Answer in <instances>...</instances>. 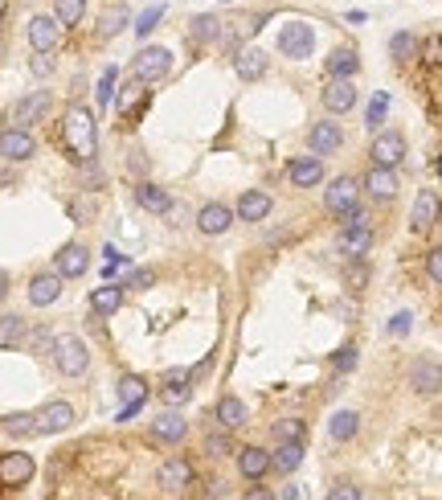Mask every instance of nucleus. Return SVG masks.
<instances>
[{"instance_id": "f257e3e1", "label": "nucleus", "mask_w": 442, "mask_h": 500, "mask_svg": "<svg viewBox=\"0 0 442 500\" xmlns=\"http://www.w3.org/2000/svg\"><path fill=\"white\" fill-rule=\"evenodd\" d=\"M62 143L70 152V160L78 165H91L94 152H98V123H94L91 107H70L66 120H62Z\"/></svg>"}, {"instance_id": "f03ea898", "label": "nucleus", "mask_w": 442, "mask_h": 500, "mask_svg": "<svg viewBox=\"0 0 442 500\" xmlns=\"http://www.w3.org/2000/svg\"><path fill=\"white\" fill-rule=\"evenodd\" d=\"M53 361H58V369L66 373V378H82L86 373V365H91V353H86V345L78 340V336L70 333H62V336H53Z\"/></svg>"}, {"instance_id": "7ed1b4c3", "label": "nucleus", "mask_w": 442, "mask_h": 500, "mask_svg": "<svg viewBox=\"0 0 442 500\" xmlns=\"http://www.w3.org/2000/svg\"><path fill=\"white\" fill-rule=\"evenodd\" d=\"M168 70H172V53L164 46H148L136 53V62H131V74L140 78V82H148V86H156L160 78H168Z\"/></svg>"}, {"instance_id": "20e7f679", "label": "nucleus", "mask_w": 442, "mask_h": 500, "mask_svg": "<svg viewBox=\"0 0 442 500\" xmlns=\"http://www.w3.org/2000/svg\"><path fill=\"white\" fill-rule=\"evenodd\" d=\"M279 49L287 53V58H295V62L311 58V49H316V29H311L307 21H291V25H282V33H279Z\"/></svg>"}, {"instance_id": "39448f33", "label": "nucleus", "mask_w": 442, "mask_h": 500, "mask_svg": "<svg viewBox=\"0 0 442 500\" xmlns=\"http://www.w3.org/2000/svg\"><path fill=\"white\" fill-rule=\"evenodd\" d=\"M372 246V226L369 222H340V255L365 259Z\"/></svg>"}, {"instance_id": "423d86ee", "label": "nucleus", "mask_w": 442, "mask_h": 500, "mask_svg": "<svg viewBox=\"0 0 442 500\" xmlns=\"http://www.w3.org/2000/svg\"><path fill=\"white\" fill-rule=\"evenodd\" d=\"M33 152H37V140L29 136V127H8V132H0V156H4V160L21 165Z\"/></svg>"}, {"instance_id": "0eeeda50", "label": "nucleus", "mask_w": 442, "mask_h": 500, "mask_svg": "<svg viewBox=\"0 0 442 500\" xmlns=\"http://www.w3.org/2000/svg\"><path fill=\"white\" fill-rule=\"evenodd\" d=\"M360 201V185H356V177H336L324 193V205L332 214H349L352 205Z\"/></svg>"}, {"instance_id": "6e6552de", "label": "nucleus", "mask_w": 442, "mask_h": 500, "mask_svg": "<svg viewBox=\"0 0 442 500\" xmlns=\"http://www.w3.org/2000/svg\"><path fill=\"white\" fill-rule=\"evenodd\" d=\"M29 480H33V459H29V451L0 455V484H4V488H21Z\"/></svg>"}, {"instance_id": "1a4fd4ad", "label": "nucleus", "mask_w": 442, "mask_h": 500, "mask_svg": "<svg viewBox=\"0 0 442 500\" xmlns=\"http://www.w3.org/2000/svg\"><path fill=\"white\" fill-rule=\"evenodd\" d=\"M369 156H372V165L397 168V165H401V156H405V140H401V132H377Z\"/></svg>"}, {"instance_id": "9d476101", "label": "nucleus", "mask_w": 442, "mask_h": 500, "mask_svg": "<svg viewBox=\"0 0 442 500\" xmlns=\"http://www.w3.org/2000/svg\"><path fill=\"white\" fill-rule=\"evenodd\" d=\"M324 107L332 111V115H344V111H352V107H356V82H352V78H327Z\"/></svg>"}, {"instance_id": "9b49d317", "label": "nucleus", "mask_w": 442, "mask_h": 500, "mask_svg": "<svg viewBox=\"0 0 442 500\" xmlns=\"http://www.w3.org/2000/svg\"><path fill=\"white\" fill-rule=\"evenodd\" d=\"M233 210L230 205H221V201H209V205H201V214H197V230L201 234H209V238H217V234H226L233 226Z\"/></svg>"}, {"instance_id": "f8f14e48", "label": "nucleus", "mask_w": 442, "mask_h": 500, "mask_svg": "<svg viewBox=\"0 0 442 500\" xmlns=\"http://www.w3.org/2000/svg\"><path fill=\"white\" fill-rule=\"evenodd\" d=\"M58 41H62V21L58 17H33L29 21V46L33 49L49 53V49H58Z\"/></svg>"}, {"instance_id": "ddd939ff", "label": "nucleus", "mask_w": 442, "mask_h": 500, "mask_svg": "<svg viewBox=\"0 0 442 500\" xmlns=\"http://www.w3.org/2000/svg\"><path fill=\"white\" fill-rule=\"evenodd\" d=\"M438 214H442L438 193H434V189H422L418 197H414V210H410V226H414V230H430V226L438 222Z\"/></svg>"}, {"instance_id": "4468645a", "label": "nucleus", "mask_w": 442, "mask_h": 500, "mask_svg": "<svg viewBox=\"0 0 442 500\" xmlns=\"http://www.w3.org/2000/svg\"><path fill=\"white\" fill-rule=\"evenodd\" d=\"M74 423V406L70 402H49L37 410V435H58Z\"/></svg>"}, {"instance_id": "2eb2a0df", "label": "nucleus", "mask_w": 442, "mask_h": 500, "mask_svg": "<svg viewBox=\"0 0 442 500\" xmlns=\"http://www.w3.org/2000/svg\"><path fill=\"white\" fill-rule=\"evenodd\" d=\"M287 177H291L295 189H311V185L324 181V160H320V156H299V160H291Z\"/></svg>"}, {"instance_id": "dca6fc26", "label": "nucleus", "mask_w": 442, "mask_h": 500, "mask_svg": "<svg viewBox=\"0 0 442 500\" xmlns=\"http://www.w3.org/2000/svg\"><path fill=\"white\" fill-rule=\"evenodd\" d=\"M86 267H91V250H86V246L70 242V246L58 250V275H62V279H78V275H86Z\"/></svg>"}, {"instance_id": "f3484780", "label": "nucleus", "mask_w": 442, "mask_h": 500, "mask_svg": "<svg viewBox=\"0 0 442 500\" xmlns=\"http://www.w3.org/2000/svg\"><path fill=\"white\" fill-rule=\"evenodd\" d=\"M58 295H62V275H58V271H46V275H37V279L29 283V304H33V308L58 304Z\"/></svg>"}, {"instance_id": "a211bd4d", "label": "nucleus", "mask_w": 442, "mask_h": 500, "mask_svg": "<svg viewBox=\"0 0 442 500\" xmlns=\"http://www.w3.org/2000/svg\"><path fill=\"white\" fill-rule=\"evenodd\" d=\"M233 70H238L242 82H254V78L266 74V53H262L258 46H242L238 53H233Z\"/></svg>"}, {"instance_id": "6ab92c4d", "label": "nucleus", "mask_w": 442, "mask_h": 500, "mask_svg": "<svg viewBox=\"0 0 442 500\" xmlns=\"http://www.w3.org/2000/svg\"><path fill=\"white\" fill-rule=\"evenodd\" d=\"M271 468H275V459H271L266 447H242V451H238V472L246 480H262Z\"/></svg>"}, {"instance_id": "aec40b11", "label": "nucleus", "mask_w": 442, "mask_h": 500, "mask_svg": "<svg viewBox=\"0 0 442 500\" xmlns=\"http://www.w3.org/2000/svg\"><path fill=\"white\" fill-rule=\"evenodd\" d=\"M143 86H148V82H140V78L131 74V82H127V86L119 91L115 107H119V115H123V120H136L143 107H148V91H143Z\"/></svg>"}, {"instance_id": "412c9836", "label": "nucleus", "mask_w": 442, "mask_h": 500, "mask_svg": "<svg viewBox=\"0 0 442 500\" xmlns=\"http://www.w3.org/2000/svg\"><path fill=\"white\" fill-rule=\"evenodd\" d=\"M307 143H311V152H316V156H332V152L344 143V132H340L332 120H324V123H316V127H311Z\"/></svg>"}, {"instance_id": "4be33fe9", "label": "nucleus", "mask_w": 442, "mask_h": 500, "mask_svg": "<svg viewBox=\"0 0 442 500\" xmlns=\"http://www.w3.org/2000/svg\"><path fill=\"white\" fill-rule=\"evenodd\" d=\"M185 435H188V418H181L176 410L152 418V439H156V443H181Z\"/></svg>"}, {"instance_id": "5701e85b", "label": "nucleus", "mask_w": 442, "mask_h": 500, "mask_svg": "<svg viewBox=\"0 0 442 500\" xmlns=\"http://www.w3.org/2000/svg\"><path fill=\"white\" fill-rule=\"evenodd\" d=\"M365 189L377 197V201H389L397 193V168H385V165H372L365 172Z\"/></svg>"}, {"instance_id": "b1692460", "label": "nucleus", "mask_w": 442, "mask_h": 500, "mask_svg": "<svg viewBox=\"0 0 442 500\" xmlns=\"http://www.w3.org/2000/svg\"><path fill=\"white\" fill-rule=\"evenodd\" d=\"M49 111V95L46 91H33V95H25L17 107H13V123L17 127H29V123H37L41 115Z\"/></svg>"}, {"instance_id": "393cba45", "label": "nucleus", "mask_w": 442, "mask_h": 500, "mask_svg": "<svg viewBox=\"0 0 442 500\" xmlns=\"http://www.w3.org/2000/svg\"><path fill=\"white\" fill-rule=\"evenodd\" d=\"M164 402L168 406H181V402H188V394H193V373L188 369H168L164 373Z\"/></svg>"}, {"instance_id": "a878e982", "label": "nucleus", "mask_w": 442, "mask_h": 500, "mask_svg": "<svg viewBox=\"0 0 442 500\" xmlns=\"http://www.w3.org/2000/svg\"><path fill=\"white\" fill-rule=\"evenodd\" d=\"M271 193H262V189H250V193H242V201H238V210L233 214L242 217V222H262V217L271 214Z\"/></svg>"}, {"instance_id": "bb28decb", "label": "nucleus", "mask_w": 442, "mask_h": 500, "mask_svg": "<svg viewBox=\"0 0 442 500\" xmlns=\"http://www.w3.org/2000/svg\"><path fill=\"white\" fill-rule=\"evenodd\" d=\"M410 385H414L418 394H438L442 390V365H434V361H418V365L410 369Z\"/></svg>"}, {"instance_id": "cd10ccee", "label": "nucleus", "mask_w": 442, "mask_h": 500, "mask_svg": "<svg viewBox=\"0 0 442 500\" xmlns=\"http://www.w3.org/2000/svg\"><path fill=\"white\" fill-rule=\"evenodd\" d=\"M123 308V283H103L91 291V312L94 316H111Z\"/></svg>"}, {"instance_id": "c85d7f7f", "label": "nucleus", "mask_w": 442, "mask_h": 500, "mask_svg": "<svg viewBox=\"0 0 442 500\" xmlns=\"http://www.w3.org/2000/svg\"><path fill=\"white\" fill-rule=\"evenodd\" d=\"M160 484L168 488V492L188 488V484H193V463H188V459H168V463L160 468Z\"/></svg>"}, {"instance_id": "c756f323", "label": "nucleus", "mask_w": 442, "mask_h": 500, "mask_svg": "<svg viewBox=\"0 0 442 500\" xmlns=\"http://www.w3.org/2000/svg\"><path fill=\"white\" fill-rule=\"evenodd\" d=\"M360 70V58H356V49H332L327 53V78H356Z\"/></svg>"}, {"instance_id": "7c9ffc66", "label": "nucleus", "mask_w": 442, "mask_h": 500, "mask_svg": "<svg viewBox=\"0 0 442 500\" xmlns=\"http://www.w3.org/2000/svg\"><path fill=\"white\" fill-rule=\"evenodd\" d=\"M136 201H140L148 214H172V197L160 185H152V181H143L140 189H136Z\"/></svg>"}, {"instance_id": "2f4dec72", "label": "nucleus", "mask_w": 442, "mask_h": 500, "mask_svg": "<svg viewBox=\"0 0 442 500\" xmlns=\"http://www.w3.org/2000/svg\"><path fill=\"white\" fill-rule=\"evenodd\" d=\"M271 459H275V468L287 476V472H295V468L303 463V443H299V439H282L279 447L271 451Z\"/></svg>"}, {"instance_id": "473e14b6", "label": "nucleus", "mask_w": 442, "mask_h": 500, "mask_svg": "<svg viewBox=\"0 0 442 500\" xmlns=\"http://www.w3.org/2000/svg\"><path fill=\"white\" fill-rule=\"evenodd\" d=\"M356 430H360V414H356V410H336L332 423H327V435H332L336 443H349Z\"/></svg>"}, {"instance_id": "72a5a7b5", "label": "nucleus", "mask_w": 442, "mask_h": 500, "mask_svg": "<svg viewBox=\"0 0 442 500\" xmlns=\"http://www.w3.org/2000/svg\"><path fill=\"white\" fill-rule=\"evenodd\" d=\"M0 430L8 439H33L37 435V414H8V418H0Z\"/></svg>"}, {"instance_id": "f704fd0d", "label": "nucleus", "mask_w": 442, "mask_h": 500, "mask_svg": "<svg viewBox=\"0 0 442 500\" xmlns=\"http://www.w3.org/2000/svg\"><path fill=\"white\" fill-rule=\"evenodd\" d=\"M217 423L226 430H238L246 423V402H242V398H221V402H217Z\"/></svg>"}, {"instance_id": "c9c22d12", "label": "nucleus", "mask_w": 442, "mask_h": 500, "mask_svg": "<svg viewBox=\"0 0 442 500\" xmlns=\"http://www.w3.org/2000/svg\"><path fill=\"white\" fill-rule=\"evenodd\" d=\"M25 336H29V328H25L21 316H0V345H25Z\"/></svg>"}, {"instance_id": "e433bc0d", "label": "nucleus", "mask_w": 442, "mask_h": 500, "mask_svg": "<svg viewBox=\"0 0 442 500\" xmlns=\"http://www.w3.org/2000/svg\"><path fill=\"white\" fill-rule=\"evenodd\" d=\"M418 49H422L418 37H414V33H405V29L389 37V53H394L397 62H410V58H418Z\"/></svg>"}, {"instance_id": "4c0bfd02", "label": "nucleus", "mask_w": 442, "mask_h": 500, "mask_svg": "<svg viewBox=\"0 0 442 500\" xmlns=\"http://www.w3.org/2000/svg\"><path fill=\"white\" fill-rule=\"evenodd\" d=\"M82 13H86V0H53V17L62 21V29L78 25L82 21Z\"/></svg>"}, {"instance_id": "58836bf2", "label": "nucleus", "mask_w": 442, "mask_h": 500, "mask_svg": "<svg viewBox=\"0 0 442 500\" xmlns=\"http://www.w3.org/2000/svg\"><path fill=\"white\" fill-rule=\"evenodd\" d=\"M131 21V17H127V8H107V13H103V21H98V37H103V41H107V37H115L119 29H123V25Z\"/></svg>"}, {"instance_id": "ea45409f", "label": "nucleus", "mask_w": 442, "mask_h": 500, "mask_svg": "<svg viewBox=\"0 0 442 500\" xmlns=\"http://www.w3.org/2000/svg\"><path fill=\"white\" fill-rule=\"evenodd\" d=\"M148 398V381L136 378V373H127V378L119 381V402H143Z\"/></svg>"}, {"instance_id": "a19ab883", "label": "nucleus", "mask_w": 442, "mask_h": 500, "mask_svg": "<svg viewBox=\"0 0 442 500\" xmlns=\"http://www.w3.org/2000/svg\"><path fill=\"white\" fill-rule=\"evenodd\" d=\"M385 111H389V95H385V91H377V95H372V103H369V115H365V127H369V132H381Z\"/></svg>"}, {"instance_id": "79ce46f5", "label": "nucleus", "mask_w": 442, "mask_h": 500, "mask_svg": "<svg viewBox=\"0 0 442 500\" xmlns=\"http://www.w3.org/2000/svg\"><path fill=\"white\" fill-rule=\"evenodd\" d=\"M193 37H197V41L221 37V21H217V17H197V21H193Z\"/></svg>"}, {"instance_id": "37998d69", "label": "nucleus", "mask_w": 442, "mask_h": 500, "mask_svg": "<svg viewBox=\"0 0 442 500\" xmlns=\"http://www.w3.org/2000/svg\"><path fill=\"white\" fill-rule=\"evenodd\" d=\"M275 439H299L303 443V418H279V423H275Z\"/></svg>"}, {"instance_id": "c03bdc74", "label": "nucleus", "mask_w": 442, "mask_h": 500, "mask_svg": "<svg viewBox=\"0 0 442 500\" xmlns=\"http://www.w3.org/2000/svg\"><path fill=\"white\" fill-rule=\"evenodd\" d=\"M115 78H119L115 66H107V70H103V78H98V103H103V107L115 98Z\"/></svg>"}, {"instance_id": "a18cd8bd", "label": "nucleus", "mask_w": 442, "mask_h": 500, "mask_svg": "<svg viewBox=\"0 0 442 500\" xmlns=\"http://www.w3.org/2000/svg\"><path fill=\"white\" fill-rule=\"evenodd\" d=\"M152 283H156V275L148 267H136V271L123 275V287H136V291H143V287H152Z\"/></svg>"}, {"instance_id": "49530a36", "label": "nucleus", "mask_w": 442, "mask_h": 500, "mask_svg": "<svg viewBox=\"0 0 442 500\" xmlns=\"http://www.w3.org/2000/svg\"><path fill=\"white\" fill-rule=\"evenodd\" d=\"M160 17H164V4H156V8H148V13H140V21H136V33L140 37H148L156 25H160Z\"/></svg>"}, {"instance_id": "de8ad7c7", "label": "nucleus", "mask_w": 442, "mask_h": 500, "mask_svg": "<svg viewBox=\"0 0 442 500\" xmlns=\"http://www.w3.org/2000/svg\"><path fill=\"white\" fill-rule=\"evenodd\" d=\"M332 365H336V373H349V369H356V345H344V349L332 357Z\"/></svg>"}, {"instance_id": "09e8293b", "label": "nucleus", "mask_w": 442, "mask_h": 500, "mask_svg": "<svg viewBox=\"0 0 442 500\" xmlns=\"http://www.w3.org/2000/svg\"><path fill=\"white\" fill-rule=\"evenodd\" d=\"M205 451H209V455H230L233 451L230 435H226V430H221V435H209V439H205Z\"/></svg>"}, {"instance_id": "8fccbe9b", "label": "nucleus", "mask_w": 442, "mask_h": 500, "mask_svg": "<svg viewBox=\"0 0 442 500\" xmlns=\"http://www.w3.org/2000/svg\"><path fill=\"white\" fill-rule=\"evenodd\" d=\"M426 271H430V279L442 287V246H434V250L426 255Z\"/></svg>"}, {"instance_id": "3c124183", "label": "nucleus", "mask_w": 442, "mask_h": 500, "mask_svg": "<svg viewBox=\"0 0 442 500\" xmlns=\"http://www.w3.org/2000/svg\"><path fill=\"white\" fill-rule=\"evenodd\" d=\"M327 500H360V488H356V484H336V488L327 492Z\"/></svg>"}, {"instance_id": "603ef678", "label": "nucleus", "mask_w": 442, "mask_h": 500, "mask_svg": "<svg viewBox=\"0 0 442 500\" xmlns=\"http://www.w3.org/2000/svg\"><path fill=\"white\" fill-rule=\"evenodd\" d=\"M410 320H414L410 312H397L394 320H389V333H394V336H405V333H410Z\"/></svg>"}, {"instance_id": "864d4df0", "label": "nucleus", "mask_w": 442, "mask_h": 500, "mask_svg": "<svg viewBox=\"0 0 442 500\" xmlns=\"http://www.w3.org/2000/svg\"><path fill=\"white\" fill-rule=\"evenodd\" d=\"M25 340H29L33 349H46V345H49V349H53V336H49L46 328H37V333H29V336H25Z\"/></svg>"}, {"instance_id": "5fc2aeb1", "label": "nucleus", "mask_w": 442, "mask_h": 500, "mask_svg": "<svg viewBox=\"0 0 442 500\" xmlns=\"http://www.w3.org/2000/svg\"><path fill=\"white\" fill-rule=\"evenodd\" d=\"M49 70H53V62H49V58L41 53V49H37V58H33V74H37V78H46Z\"/></svg>"}, {"instance_id": "6e6d98bb", "label": "nucleus", "mask_w": 442, "mask_h": 500, "mask_svg": "<svg viewBox=\"0 0 442 500\" xmlns=\"http://www.w3.org/2000/svg\"><path fill=\"white\" fill-rule=\"evenodd\" d=\"M365 279H369V267H360V259H356V267L349 271V283H352V287H360Z\"/></svg>"}, {"instance_id": "4d7b16f0", "label": "nucleus", "mask_w": 442, "mask_h": 500, "mask_svg": "<svg viewBox=\"0 0 442 500\" xmlns=\"http://www.w3.org/2000/svg\"><path fill=\"white\" fill-rule=\"evenodd\" d=\"M4 295H8V275L0 271V300H4Z\"/></svg>"}, {"instance_id": "13d9d810", "label": "nucleus", "mask_w": 442, "mask_h": 500, "mask_svg": "<svg viewBox=\"0 0 442 500\" xmlns=\"http://www.w3.org/2000/svg\"><path fill=\"white\" fill-rule=\"evenodd\" d=\"M438 177H442V152H438Z\"/></svg>"}]
</instances>
